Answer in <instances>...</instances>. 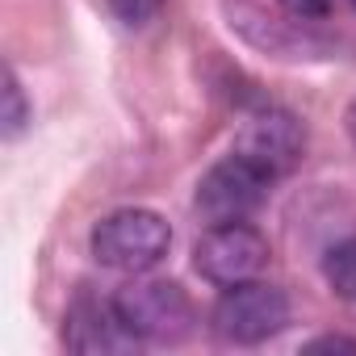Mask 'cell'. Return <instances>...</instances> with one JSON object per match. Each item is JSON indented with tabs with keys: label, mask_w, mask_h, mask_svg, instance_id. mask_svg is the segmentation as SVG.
Here are the masks:
<instances>
[{
	"label": "cell",
	"mask_w": 356,
	"mask_h": 356,
	"mask_svg": "<svg viewBox=\"0 0 356 356\" xmlns=\"http://www.w3.org/2000/svg\"><path fill=\"white\" fill-rule=\"evenodd\" d=\"M168 248H172V227L155 210H143V206L113 210L92 227V256L105 268L126 273V277H138L163 264Z\"/></svg>",
	"instance_id": "6da1fadb"
},
{
	"label": "cell",
	"mask_w": 356,
	"mask_h": 356,
	"mask_svg": "<svg viewBox=\"0 0 356 356\" xmlns=\"http://www.w3.org/2000/svg\"><path fill=\"white\" fill-rule=\"evenodd\" d=\"M113 310L138 343H176L193 327L189 293L176 281H159V277H143V273L113 293Z\"/></svg>",
	"instance_id": "7a4b0ae2"
},
{
	"label": "cell",
	"mask_w": 356,
	"mask_h": 356,
	"mask_svg": "<svg viewBox=\"0 0 356 356\" xmlns=\"http://www.w3.org/2000/svg\"><path fill=\"white\" fill-rule=\"evenodd\" d=\"M273 185L277 181L264 168H256L252 159H243L239 151H231V155H222L197 181L193 206H197V214L210 227L214 222H243V218H252L264 206V197H268Z\"/></svg>",
	"instance_id": "3957f363"
},
{
	"label": "cell",
	"mask_w": 356,
	"mask_h": 356,
	"mask_svg": "<svg viewBox=\"0 0 356 356\" xmlns=\"http://www.w3.org/2000/svg\"><path fill=\"white\" fill-rule=\"evenodd\" d=\"M210 323H214V335L227 343H264L289 323V298L277 285L252 277L222 289Z\"/></svg>",
	"instance_id": "277c9868"
},
{
	"label": "cell",
	"mask_w": 356,
	"mask_h": 356,
	"mask_svg": "<svg viewBox=\"0 0 356 356\" xmlns=\"http://www.w3.org/2000/svg\"><path fill=\"white\" fill-rule=\"evenodd\" d=\"M264 264H268V239L248 218L243 222H214L193 248V268L218 289L260 277Z\"/></svg>",
	"instance_id": "5b68a950"
},
{
	"label": "cell",
	"mask_w": 356,
	"mask_h": 356,
	"mask_svg": "<svg viewBox=\"0 0 356 356\" xmlns=\"http://www.w3.org/2000/svg\"><path fill=\"white\" fill-rule=\"evenodd\" d=\"M231 151H239L243 159L264 168L273 181H281V176H289L298 168V159L306 151V130L285 109H260V113H252L243 122V130H239Z\"/></svg>",
	"instance_id": "8992f818"
},
{
	"label": "cell",
	"mask_w": 356,
	"mask_h": 356,
	"mask_svg": "<svg viewBox=\"0 0 356 356\" xmlns=\"http://www.w3.org/2000/svg\"><path fill=\"white\" fill-rule=\"evenodd\" d=\"M67 348H76V352H130V348H138V339L118 318L113 302L101 306V302L84 298L67 314Z\"/></svg>",
	"instance_id": "52a82bcc"
},
{
	"label": "cell",
	"mask_w": 356,
	"mask_h": 356,
	"mask_svg": "<svg viewBox=\"0 0 356 356\" xmlns=\"http://www.w3.org/2000/svg\"><path fill=\"white\" fill-rule=\"evenodd\" d=\"M323 277H327V285L335 289V298L356 302V235H348V239H339V243L327 248V256H323Z\"/></svg>",
	"instance_id": "ba28073f"
},
{
	"label": "cell",
	"mask_w": 356,
	"mask_h": 356,
	"mask_svg": "<svg viewBox=\"0 0 356 356\" xmlns=\"http://www.w3.org/2000/svg\"><path fill=\"white\" fill-rule=\"evenodd\" d=\"M30 122V105H26V92H22V80L17 72L9 67L5 72V138H17Z\"/></svg>",
	"instance_id": "9c48e42d"
},
{
	"label": "cell",
	"mask_w": 356,
	"mask_h": 356,
	"mask_svg": "<svg viewBox=\"0 0 356 356\" xmlns=\"http://www.w3.org/2000/svg\"><path fill=\"white\" fill-rule=\"evenodd\" d=\"M335 0H281V9L293 17V22H323L331 13Z\"/></svg>",
	"instance_id": "30bf717a"
},
{
	"label": "cell",
	"mask_w": 356,
	"mask_h": 356,
	"mask_svg": "<svg viewBox=\"0 0 356 356\" xmlns=\"http://www.w3.org/2000/svg\"><path fill=\"white\" fill-rule=\"evenodd\" d=\"M109 5H113V13H118L126 26H143V22L155 13L159 0H109Z\"/></svg>",
	"instance_id": "8fae6325"
},
{
	"label": "cell",
	"mask_w": 356,
	"mask_h": 356,
	"mask_svg": "<svg viewBox=\"0 0 356 356\" xmlns=\"http://www.w3.org/2000/svg\"><path fill=\"white\" fill-rule=\"evenodd\" d=\"M306 352H356V339L348 335H318L306 343Z\"/></svg>",
	"instance_id": "7c38bea8"
},
{
	"label": "cell",
	"mask_w": 356,
	"mask_h": 356,
	"mask_svg": "<svg viewBox=\"0 0 356 356\" xmlns=\"http://www.w3.org/2000/svg\"><path fill=\"white\" fill-rule=\"evenodd\" d=\"M343 126H348V138L356 143V101L348 105V113H343Z\"/></svg>",
	"instance_id": "4fadbf2b"
},
{
	"label": "cell",
	"mask_w": 356,
	"mask_h": 356,
	"mask_svg": "<svg viewBox=\"0 0 356 356\" xmlns=\"http://www.w3.org/2000/svg\"><path fill=\"white\" fill-rule=\"evenodd\" d=\"M348 5H352V9H356V0H348Z\"/></svg>",
	"instance_id": "5bb4252c"
}]
</instances>
